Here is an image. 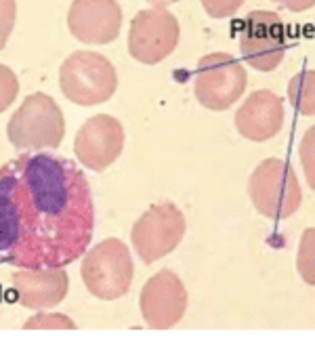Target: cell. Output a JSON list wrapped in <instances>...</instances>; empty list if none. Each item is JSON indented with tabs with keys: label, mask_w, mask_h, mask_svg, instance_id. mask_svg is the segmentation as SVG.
Masks as SVG:
<instances>
[{
	"label": "cell",
	"mask_w": 315,
	"mask_h": 355,
	"mask_svg": "<svg viewBox=\"0 0 315 355\" xmlns=\"http://www.w3.org/2000/svg\"><path fill=\"white\" fill-rule=\"evenodd\" d=\"M95 225L91 187L74 162L24 154L0 168V257L26 267H63L85 254Z\"/></svg>",
	"instance_id": "1"
},
{
	"label": "cell",
	"mask_w": 315,
	"mask_h": 355,
	"mask_svg": "<svg viewBox=\"0 0 315 355\" xmlns=\"http://www.w3.org/2000/svg\"><path fill=\"white\" fill-rule=\"evenodd\" d=\"M59 87L63 95L78 105H97L108 101L118 87L114 65L95 51H78L69 55L59 69Z\"/></svg>",
	"instance_id": "2"
},
{
	"label": "cell",
	"mask_w": 315,
	"mask_h": 355,
	"mask_svg": "<svg viewBox=\"0 0 315 355\" xmlns=\"http://www.w3.org/2000/svg\"><path fill=\"white\" fill-rule=\"evenodd\" d=\"M9 141L17 150H57L65 135V120L53 97L30 95L11 116L7 126Z\"/></svg>",
	"instance_id": "3"
},
{
	"label": "cell",
	"mask_w": 315,
	"mask_h": 355,
	"mask_svg": "<svg viewBox=\"0 0 315 355\" xmlns=\"http://www.w3.org/2000/svg\"><path fill=\"white\" fill-rule=\"evenodd\" d=\"M248 196L261 215L275 221L292 217L303 202L300 183L292 164L278 158H269L255 168L248 181Z\"/></svg>",
	"instance_id": "4"
},
{
	"label": "cell",
	"mask_w": 315,
	"mask_h": 355,
	"mask_svg": "<svg viewBox=\"0 0 315 355\" xmlns=\"http://www.w3.org/2000/svg\"><path fill=\"white\" fill-rule=\"evenodd\" d=\"M244 91L246 69L238 59L229 53H210L200 59L194 76V93L204 107L212 112L229 110Z\"/></svg>",
	"instance_id": "5"
},
{
	"label": "cell",
	"mask_w": 315,
	"mask_h": 355,
	"mask_svg": "<svg viewBox=\"0 0 315 355\" xmlns=\"http://www.w3.org/2000/svg\"><path fill=\"white\" fill-rule=\"evenodd\" d=\"M83 279L87 288L103 301L120 299L133 282V259L120 240L99 242L83 263Z\"/></svg>",
	"instance_id": "6"
},
{
	"label": "cell",
	"mask_w": 315,
	"mask_h": 355,
	"mask_svg": "<svg viewBox=\"0 0 315 355\" xmlns=\"http://www.w3.org/2000/svg\"><path fill=\"white\" fill-rule=\"evenodd\" d=\"M181 28L177 17L162 5L139 11L130 21L128 53L145 65L164 61L179 44Z\"/></svg>",
	"instance_id": "7"
},
{
	"label": "cell",
	"mask_w": 315,
	"mask_h": 355,
	"mask_svg": "<svg viewBox=\"0 0 315 355\" xmlns=\"http://www.w3.org/2000/svg\"><path fill=\"white\" fill-rule=\"evenodd\" d=\"M185 236V217L173 202L153 204L133 225V246L143 263H153L173 252Z\"/></svg>",
	"instance_id": "8"
},
{
	"label": "cell",
	"mask_w": 315,
	"mask_h": 355,
	"mask_svg": "<svg viewBox=\"0 0 315 355\" xmlns=\"http://www.w3.org/2000/svg\"><path fill=\"white\" fill-rule=\"evenodd\" d=\"M240 51L244 61L259 72H273L286 57L282 19L271 11H253L242 21Z\"/></svg>",
	"instance_id": "9"
},
{
	"label": "cell",
	"mask_w": 315,
	"mask_h": 355,
	"mask_svg": "<svg viewBox=\"0 0 315 355\" xmlns=\"http://www.w3.org/2000/svg\"><path fill=\"white\" fill-rule=\"evenodd\" d=\"M124 150V128L108 114L89 118L76 132L74 154L91 171H105L112 166Z\"/></svg>",
	"instance_id": "10"
},
{
	"label": "cell",
	"mask_w": 315,
	"mask_h": 355,
	"mask_svg": "<svg viewBox=\"0 0 315 355\" xmlns=\"http://www.w3.org/2000/svg\"><path fill=\"white\" fill-rule=\"evenodd\" d=\"M187 307V293L179 275L171 269L155 273L141 293V313L151 328L175 326Z\"/></svg>",
	"instance_id": "11"
},
{
	"label": "cell",
	"mask_w": 315,
	"mask_h": 355,
	"mask_svg": "<svg viewBox=\"0 0 315 355\" xmlns=\"http://www.w3.org/2000/svg\"><path fill=\"white\" fill-rule=\"evenodd\" d=\"M74 38L87 44H110L122 28V9L116 0H74L67 13Z\"/></svg>",
	"instance_id": "12"
},
{
	"label": "cell",
	"mask_w": 315,
	"mask_h": 355,
	"mask_svg": "<svg viewBox=\"0 0 315 355\" xmlns=\"http://www.w3.org/2000/svg\"><path fill=\"white\" fill-rule=\"evenodd\" d=\"M284 124V103L271 91L253 93L244 105L235 114V126L248 141H269L282 130Z\"/></svg>",
	"instance_id": "13"
},
{
	"label": "cell",
	"mask_w": 315,
	"mask_h": 355,
	"mask_svg": "<svg viewBox=\"0 0 315 355\" xmlns=\"http://www.w3.org/2000/svg\"><path fill=\"white\" fill-rule=\"evenodd\" d=\"M67 273L61 267L26 269L13 277L19 303L30 309H49L67 295Z\"/></svg>",
	"instance_id": "14"
},
{
	"label": "cell",
	"mask_w": 315,
	"mask_h": 355,
	"mask_svg": "<svg viewBox=\"0 0 315 355\" xmlns=\"http://www.w3.org/2000/svg\"><path fill=\"white\" fill-rule=\"evenodd\" d=\"M288 99L303 116H315V69H303L288 85Z\"/></svg>",
	"instance_id": "15"
},
{
	"label": "cell",
	"mask_w": 315,
	"mask_h": 355,
	"mask_svg": "<svg viewBox=\"0 0 315 355\" xmlns=\"http://www.w3.org/2000/svg\"><path fill=\"white\" fill-rule=\"evenodd\" d=\"M296 269L307 284L315 286V230H307L300 238Z\"/></svg>",
	"instance_id": "16"
},
{
	"label": "cell",
	"mask_w": 315,
	"mask_h": 355,
	"mask_svg": "<svg viewBox=\"0 0 315 355\" xmlns=\"http://www.w3.org/2000/svg\"><path fill=\"white\" fill-rule=\"evenodd\" d=\"M300 164L307 177L309 187L315 191V126H311L300 141Z\"/></svg>",
	"instance_id": "17"
},
{
	"label": "cell",
	"mask_w": 315,
	"mask_h": 355,
	"mask_svg": "<svg viewBox=\"0 0 315 355\" xmlns=\"http://www.w3.org/2000/svg\"><path fill=\"white\" fill-rule=\"evenodd\" d=\"M19 80L13 74V69L0 63V114H3L17 97Z\"/></svg>",
	"instance_id": "18"
},
{
	"label": "cell",
	"mask_w": 315,
	"mask_h": 355,
	"mask_svg": "<svg viewBox=\"0 0 315 355\" xmlns=\"http://www.w3.org/2000/svg\"><path fill=\"white\" fill-rule=\"evenodd\" d=\"M17 3L15 0H0V51L9 42V36L15 28Z\"/></svg>",
	"instance_id": "19"
},
{
	"label": "cell",
	"mask_w": 315,
	"mask_h": 355,
	"mask_svg": "<svg viewBox=\"0 0 315 355\" xmlns=\"http://www.w3.org/2000/svg\"><path fill=\"white\" fill-rule=\"evenodd\" d=\"M200 3L212 19H225L238 13L244 0H200Z\"/></svg>",
	"instance_id": "20"
},
{
	"label": "cell",
	"mask_w": 315,
	"mask_h": 355,
	"mask_svg": "<svg viewBox=\"0 0 315 355\" xmlns=\"http://www.w3.org/2000/svg\"><path fill=\"white\" fill-rule=\"evenodd\" d=\"M24 328H76L74 322L59 313H38L36 318L28 320Z\"/></svg>",
	"instance_id": "21"
},
{
	"label": "cell",
	"mask_w": 315,
	"mask_h": 355,
	"mask_svg": "<svg viewBox=\"0 0 315 355\" xmlns=\"http://www.w3.org/2000/svg\"><path fill=\"white\" fill-rule=\"evenodd\" d=\"M280 7L292 11V13H305L309 11L311 7H315V0H273Z\"/></svg>",
	"instance_id": "22"
},
{
	"label": "cell",
	"mask_w": 315,
	"mask_h": 355,
	"mask_svg": "<svg viewBox=\"0 0 315 355\" xmlns=\"http://www.w3.org/2000/svg\"><path fill=\"white\" fill-rule=\"evenodd\" d=\"M147 3H151V5H171V3H179V0H147Z\"/></svg>",
	"instance_id": "23"
}]
</instances>
